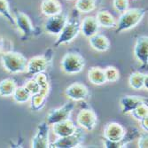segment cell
<instances>
[{"instance_id":"9","label":"cell","mask_w":148,"mask_h":148,"mask_svg":"<svg viewBox=\"0 0 148 148\" xmlns=\"http://www.w3.org/2000/svg\"><path fill=\"white\" fill-rule=\"evenodd\" d=\"M76 122L79 127L82 128L84 130H86L89 132L92 131L95 129L97 123H98L97 114L90 108L82 109L77 115Z\"/></svg>"},{"instance_id":"30","label":"cell","mask_w":148,"mask_h":148,"mask_svg":"<svg viewBox=\"0 0 148 148\" xmlns=\"http://www.w3.org/2000/svg\"><path fill=\"white\" fill-rule=\"evenodd\" d=\"M106 81L109 83H115L120 78V73L114 66H107L104 69Z\"/></svg>"},{"instance_id":"6","label":"cell","mask_w":148,"mask_h":148,"mask_svg":"<svg viewBox=\"0 0 148 148\" xmlns=\"http://www.w3.org/2000/svg\"><path fill=\"white\" fill-rule=\"evenodd\" d=\"M13 16H14L15 19L16 27L21 33V38L22 41H26L33 35H35L36 30L29 15H27L23 12L16 11Z\"/></svg>"},{"instance_id":"14","label":"cell","mask_w":148,"mask_h":148,"mask_svg":"<svg viewBox=\"0 0 148 148\" xmlns=\"http://www.w3.org/2000/svg\"><path fill=\"white\" fill-rule=\"evenodd\" d=\"M126 134L125 129L118 123H108L104 128V138L113 142L122 140Z\"/></svg>"},{"instance_id":"16","label":"cell","mask_w":148,"mask_h":148,"mask_svg":"<svg viewBox=\"0 0 148 148\" xmlns=\"http://www.w3.org/2000/svg\"><path fill=\"white\" fill-rule=\"evenodd\" d=\"M99 29V25L95 17L86 16L82 21L80 24V32L85 37L89 38L98 33Z\"/></svg>"},{"instance_id":"25","label":"cell","mask_w":148,"mask_h":148,"mask_svg":"<svg viewBox=\"0 0 148 148\" xmlns=\"http://www.w3.org/2000/svg\"><path fill=\"white\" fill-rule=\"evenodd\" d=\"M0 15L3 16L12 27H16L15 19L11 11L8 0H0Z\"/></svg>"},{"instance_id":"20","label":"cell","mask_w":148,"mask_h":148,"mask_svg":"<svg viewBox=\"0 0 148 148\" xmlns=\"http://www.w3.org/2000/svg\"><path fill=\"white\" fill-rule=\"evenodd\" d=\"M95 18L99 27H103V28L106 29H112V28H115L116 26L115 18L111 12H109L106 10L99 11Z\"/></svg>"},{"instance_id":"11","label":"cell","mask_w":148,"mask_h":148,"mask_svg":"<svg viewBox=\"0 0 148 148\" xmlns=\"http://www.w3.org/2000/svg\"><path fill=\"white\" fill-rule=\"evenodd\" d=\"M49 124L46 122L41 123L38 127L36 133L32 138V148H47L49 147Z\"/></svg>"},{"instance_id":"7","label":"cell","mask_w":148,"mask_h":148,"mask_svg":"<svg viewBox=\"0 0 148 148\" xmlns=\"http://www.w3.org/2000/svg\"><path fill=\"white\" fill-rule=\"evenodd\" d=\"M75 107V104L73 102H69L65 104L63 106L59 108L52 109L46 116V123L49 125H53L55 123L63 122L65 120L69 119Z\"/></svg>"},{"instance_id":"24","label":"cell","mask_w":148,"mask_h":148,"mask_svg":"<svg viewBox=\"0 0 148 148\" xmlns=\"http://www.w3.org/2000/svg\"><path fill=\"white\" fill-rule=\"evenodd\" d=\"M96 0H75V8L81 13H88L96 9Z\"/></svg>"},{"instance_id":"5","label":"cell","mask_w":148,"mask_h":148,"mask_svg":"<svg viewBox=\"0 0 148 148\" xmlns=\"http://www.w3.org/2000/svg\"><path fill=\"white\" fill-rule=\"evenodd\" d=\"M85 138V133L82 128H77L76 130L66 137L59 138L54 142L49 145L51 148H74L83 144Z\"/></svg>"},{"instance_id":"3","label":"cell","mask_w":148,"mask_h":148,"mask_svg":"<svg viewBox=\"0 0 148 148\" xmlns=\"http://www.w3.org/2000/svg\"><path fill=\"white\" fill-rule=\"evenodd\" d=\"M1 62L5 71L10 74H19L27 71L28 59L17 51H6L1 53Z\"/></svg>"},{"instance_id":"22","label":"cell","mask_w":148,"mask_h":148,"mask_svg":"<svg viewBox=\"0 0 148 148\" xmlns=\"http://www.w3.org/2000/svg\"><path fill=\"white\" fill-rule=\"evenodd\" d=\"M17 88V84L12 78H5L0 82V96L3 98L12 97L15 89Z\"/></svg>"},{"instance_id":"31","label":"cell","mask_w":148,"mask_h":148,"mask_svg":"<svg viewBox=\"0 0 148 148\" xmlns=\"http://www.w3.org/2000/svg\"><path fill=\"white\" fill-rule=\"evenodd\" d=\"M24 88L30 93L31 96L35 95V94H37V93H39L40 91H41V88H40L38 83L34 78L29 80L28 82L24 84Z\"/></svg>"},{"instance_id":"15","label":"cell","mask_w":148,"mask_h":148,"mask_svg":"<svg viewBox=\"0 0 148 148\" xmlns=\"http://www.w3.org/2000/svg\"><path fill=\"white\" fill-rule=\"evenodd\" d=\"M146 103L147 99L142 96H134V95H125L120 99V105L122 107L123 114H130L137 106L141 104Z\"/></svg>"},{"instance_id":"29","label":"cell","mask_w":148,"mask_h":148,"mask_svg":"<svg viewBox=\"0 0 148 148\" xmlns=\"http://www.w3.org/2000/svg\"><path fill=\"white\" fill-rule=\"evenodd\" d=\"M130 114H131V116L134 119L139 122L141 119H143L144 117L148 115V106H147V104L144 103V104L139 105L138 106L136 107L135 109L132 110Z\"/></svg>"},{"instance_id":"26","label":"cell","mask_w":148,"mask_h":148,"mask_svg":"<svg viewBox=\"0 0 148 148\" xmlns=\"http://www.w3.org/2000/svg\"><path fill=\"white\" fill-rule=\"evenodd\" d=\"M47 97L48 96H45L40 92L32 95L30 98V108L36 112L42 110L47 101Z\"/></svg>"},{"instance_id":"33","label":"cell","mask_w":148,"mask_h":148,"mask_svg":"<svg viewBox=\"0 0 148 148\" xmlns=\"http://www.w3.org/2000/svg\"><path fill=\"white\" fill-rule=\"evenodd\" d=\"M138 145L139 148H147L148 147V136L147 132L143 133L138 138Z\"/></svg>"},{"instance_id":"13","label":"cell","mask_w":148,"mask_h":148,"mask_svg":"<svg viewBox=\"0 0 148 148\" xmlns=\"http://www.w3.org/2000/svg\"><path fill=\"white\" fill-rule=\"evenodd\" d=\"M134 56L142 66L148 63V37L147 36H139L134 45Z\"/></svg>"},{"instance_id":"19","label":"cell","mask_w":148,"mask_h":148,"mask_svg":"<svg viewBox=\"0 0 148 148\" xmlns=\"http://www.w3.org/2000/svg\"><path fill=\"white\" fill-rule=\"evenodd\" d=\"M40 9L41 12L46 17H51L62 12V5L59 0H43Z\"/></svg>"},{"instance_id":"12","label":"cell","mask_w":148,"mask_h":148,"mask_svg":"<svg viewBox=\"0 0 148 148\" xmlns=\"http://www.w3.org/2000/svg\"><path fill=\"white\" fill-rule=\"evenodd\" d=\"M65 95L72 101H83L88 98L89 90L85 84L76 82L66 87Z\"/></svg>"},{"instance_id":"2","label":"cell","mask_w":148,"mask_h":148,"mask_svg":"<svg viewBox=\"0 0 148 148\" xmlns=\"http://www.w3.org/2000/svg\"><path fill=\"white\" fill-rule=\"evenodd\" d=\"M80 15L76 10L73 11L72 15L68 19L66 25L64 26L61 32L58 35L57 40L53 44L54 47H59L62 45H66L73 42L80 33Z\"/></svg>"},{"instance_id":"36","label":"cell","mask_w":148,"mask_h":148,"mask_svg":"<svg viewBox=\"0 0 148 148\" xmlns=\"http://www.w3.org/2000/svg\"><path fill=\"white\" fill-rule=\"evenodd\" d=\"M69 1H75V0H69Z\"/></svg>"},{"instance_id":"21","label":"cell","mask_w":148,"mask_h":148,"mask_svg":"<svg viewBox=\"0 0 148 148\" xmlns=\"http://www.w3.org/2000/svg\"><path fill=\"white\" fill-rule=\"evenodd\" d=\"M88 79L94 85H102L106 83L104 69L99 66H93L89 69Z\"/></svg>"},{"instance_id":"18","label":"cell","mask_w":148,"mask_h":148,"mask_svg":"<svg viewBox=\"0 0 148 148\" xmlns=\"http://www.w3.org/2000/svg\"><path fill=\"white\" fill-rule=\"evenodd\" d=\"M89 44L92 49L99 52H104V51H108L111 45L109 39L106 36L102 34H99V33L89 37Z\"/></svg>"},{"instance_id":"28","label":"cell","mask_w":148,"mask_h":148,"mask_svg":"<svg viewBox=\"0 0 148 148\" xmlns=\"http://www.w3.org/2000/svg\"><path fill=\"white\" fill-rule=\"evenodd\" d=\"M34 79L38 83L40 88H41V91L40 93L44 94L45 96L49 95V91H50V84H49V81L47 75L45 74V72L36 74L34 75Z\"/></svg>"},{"instance_id":"8","label":"cell","mask_w":148,"mask_h":148,"mask_svg":"<svg viewBox=\"0 0 148 148\" xmlns=\"http://www.w3.org/2000/svg\"><path fill=\"white\" fill-rule=\"evenodd\" d=\"M68 15L63 12L59 13V14L47 17V20L45 23V31L50 35L58 36L63 29L64 26L68 21Z\"/></svg>"},{"instance_id":"10","label":"cell","mask_w":148,"mask_h":148,"mask_svg":"<svg viewBox=\"0 0 148 148\" xmlns=\"http://www.w3.org/2000/svg\"><path fill=\"white\" fill-rule=\"evenodd\" d=\"M51 59L48 55L35 56L30 60H28L27 64V72L29 75H36V74L45 72L51 64Z\"/></svg>"},{"instance_id":"23","label":"cell","mask_w":148,"mask_h":148,"mask_svg":"<svg viewBox=\"0 0 148 148\" xmlns=\"http://www.w3.org/2000/svg\"><path fill=\"white\" fill-rule=\"evenodd\" d=\"M146 74L139 71L133 72L129 77V84L130 88L136 90H140L144 89V81Z\"/></svg>"},{"instance_id":"34","label":"cell","mask_w":148,"mask_h":148,"mask_svg":"<svg viewBox=\"0 0 148 148\" xmlns=\"http://www.w3.org/2000/svg\"><path fill=\"white\" fill-rule=\"evenodd\" d=\"M139 122H140V124H141L140 126L143 129V130L145 132H147L148 131V115L141 119Z\"/></svg>"},{"instance_id":"17","label":"cell","mask_w":148,"mask_h":148,"mask_svg":"<svg viewBox=\"0 0 148 148\" xmlns=\"http://www.w3.org/2000/svg\"><path fill=\"white\" fill-rule=\"evenodd\" d=\"M77 127L70 119L65 120L63 122L58 123L52 125V131L59 138L66 137L73 134L76 130Z\"/></svg>"},{"instance_id":"1","label":"cell","mask_w":148,"mask_h":148,"mask_svg":"<svg viewBox=\"0 0 148 148\" xmlns=\"http://www.w3.org/2000/svg\"><path fill=\"white\" fill-rule=\"evenodd\" d=\"M145 13L146 9L145 8H129L124 12L121 13L118 21H116L115 33L119 34L134 29L142 21Z\"/></svg>"},{"instance_id":"32","label":"cell","mask_w":148,"mask_h":148,"mask_svg":"<svg viewBox=\"0 0 148 148\" xmlns=\"http://www.w3.org/2000/svg\"><path fill=\"white\" fill-rule=\"evenodd\" d=\"M114 8L120 13H123L129 9L130 1L129 0H113Z\"/></svg>"},{"instance_id":"27","label":"cell","mask_w":148,"mask_h":148,"mask_svg":"<svg viewBox=\"0 0 148 148\" xmlns=\"http://www.w3.org/2000/svg\"><path fill=\"white\" fill-rule=\"evenodd\" d=\"M12 97L15 102L19 104H24L30 100L31 95H30V93L24 88V86H21V87L17 86Z\"/></svg>"},{"instance_id":"4","label":"cell","mask_w":148,"mask_h":148,"mask_svg":"<svg viewBox=\"0 0 148 148\" xmlns=\"http://www.w3.org/2000/svg\"><path fill=\"white\" fill-rule=\"evenodd\" d=\"M61 69L68 75H75L82 72L85 66L84 57L77 52H68L60 61Z\"/></svg>"},{"instance_id":"35","label":"cell","mask_w":148,"mask_h":148,"mask_svg":"<svg viewBox=\"0 0 148 148\" xmlns=\"http://www.w3.org/2000/svg\"><path fill=\"white\" fill-rule=\"evenodd\" d=\"M144 89H148V75L147 74L145 75V81H144Z\"/></svg>"}]
</instances>
